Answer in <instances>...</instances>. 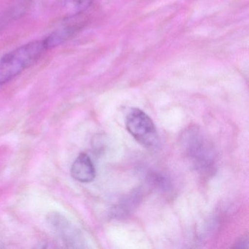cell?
Wrapping results in <instances>:
<instances>
[{
    "label": "cell",
    "mask_w": 249,
    "mask_h": 249,
    "mask_svg": "<svg viewBox=\"0 0 249 249\" xmlns=\"http://www.w3.org/2000/svg\"><path fill=\"white\" fill-rule=\"evenodd\" d=\"M81 29V24L80 23H72L62 26L60 28L53 31L46 38L43 39L46 48L49 50L60 46L73 37Z\"/></svg>",
    "instance_id": "obj_6"
},
{
    "label": "cell",
    "mask_w": 249,
    "mask_h": 249,
    "mask_svg": "<svg viewBox=\"0 0 249 249\" xmlns=\"http://www.w3.org/2000/svg\"><path fill=\"white\" fill-rule=\"evenodd\" d=\"M71 175L81 183H89L95 178L96 170L91 158L85 153L78 156L71 167Z\"/></svg>",
    "instance_id": "obj_5"
},
{
    "label": "cell",
    "mask_w": 249,
    "mask_h": 249,
    "mask_svg": "<svg viewBox=\"0 0 249 249\" xmlns=\"http://www.w3.org/2000/svg\"><path fill=\"white\" fill-rule=\"evenodd\" d=\"M51 227L60 236L68 248H84V239L78 229L63 215L52 213L48 217Z\"/></svg>",
    "instance_id": "obj_4"
},
{
    "label": "cell",
    "mask_w": 249,
    "mask_h": 249,
    "mask_svg": "<svg viewBox=\"0 0 249 249\" xmlns=\"http://www.w3.org/2000/svg\"><path fill=\"white\" fill-rule=\"evenodd\" d=\"M44 40H36L17 48L0 59V87L36 63L47 51Z\"/></svg>",
    "instance_id": "obj_1"
},
{
    "label": "cell",
    "mask_w": 249,
    "mask_h": 249,
    "mask_svg": "<svg viewBox=\"0 0 249 249\" xmlns=\"http://www.w3.org/2000/svg\"><path fill=\"white\" fill-rule=\"evenodd\" d=\"M128 132L145 148H154L159 144V135L152 119L142 110L132 108L126 118Z\"/></svg>",
    "instance_id": "obj_3"
},
{
    "label": "cell",
    "mask_w": 249,
    "mask_h": 249,
    "mask_svg": "<svg viewBox=\"0 0 249 249\" xmlns=\"http://www.w3.org/2000/svg\"><path fill=\"white\" fill-rule=\"evenodd\" d=\"M235 247L241 248V249L246 248V249H248L249 248V239H248L247 236H246V237L244 236L240 240H239Z\"/></svg>",
    "instance_id": "obj_8"
},
{
    "label": "cell",
    "mask_w": 249,
    "mask_h": 249,
    "mask_svg": "<svg viewBox=\"0 0 249 249\" xmlns=\"http://www.w3.org/2000/svg\"><path fill=\"white\" fill-rule=\"evenodd\" d=\"M186 154L201 171H211L215 164V152L209 141L196 127L189 128L183 136Z\"/></svg>",
    "instance_id": "obj_2"
},
{
    "label": "cell",
    "mask_w": 249,
    "mask_h": 249,
    "mask_svg": "<svg viewBox=\"0 0 249 249\" xmlns=\"http://www.w3.org/2000/svg\"><path fill=\"white\" fill-rule=\"evenodd\" d=\"M94 0H65L66 12L71 17H77L89 8Z\"/></svg>",
    "instance_id": "obj_7"
}]
</instances>
